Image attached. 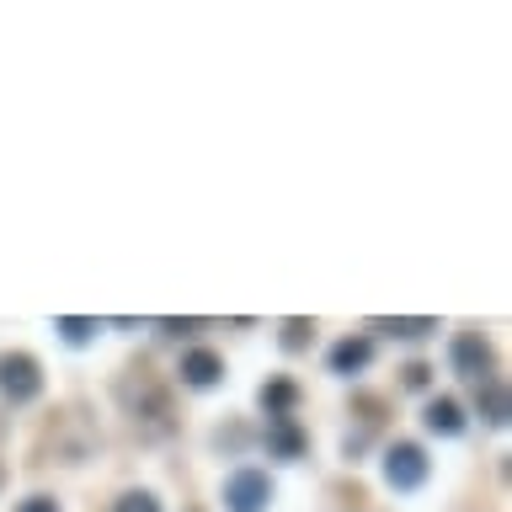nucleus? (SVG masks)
<instances>
[{
	"mask_svg": "<svg viewBox=\"0 0 512 512\" xmlns=\"http://www.w3.org/2000/svg\"><path fill=\"white\" fill-rule=\"evenodd\" d=\"M118 400H123L128 422H134L144 438H171V432H176L171 390L160 379H150L144 368H128V374L118 379Z\"/></svg>",
	"mask_w": 512,
	"mask_h": 512,
	"instance_id": "f257e3e1",
	"label": "nucleus"
},
{
	"mask_svg": "<svg viewBox=\"0 0 512 512\" xmlns=\"http://www.w3.org/2000/svg\"><path fill=\"white\" fill-rule=\"evenodd\" d=\"M427 475H432V459H427L422 443L400 438V443L384 448V486H390V491H422Z\"/></svg>",
	"mask_w": 512,
	"mask_h": 512,
	"instance_id": "f03ea898",
	"label": "nucleus"
},
{
	"mask_svg": "<svg viewBox=\"0 0 512 512\" xmlns=\"http://www.w3.org/2000/svg\"><path fill=\"white\" fill-rule=\"evenodd\" d=\"M0 390H6L11 406H32L43 395V363L32 352H6L0 358Z\"/></svg>",
	"mask_w": 512,
	"mask_h": 512,
	"instance_id": "7ed1b4c3",
	"label": "nucleus"
},
{
	"mask_svg": "<svg viewBox=\"0 0 512 512\" xmlns=\"http://www.w3.org/2000/svg\"><path fill=\"white\" fill-rule=\"evenodd\" d=\"M224 507L230 512H267L272 507V475L256 470V464H240V470L224 480Z\"/></svg>",
	"mask_w": 512,
	"mask_h": 512,
	"instance_id": "20e7f679",
	"label": "nucleus"
},
{
	"mask_svg": "<svg viewBox=\"0 0 512 512\" xmlns=\"http://www.w3.org/2000/svg\"><path fill=\"white\" fill-rule=\"evenodd\" d=\"M448 363H454L459 379L486 384V379H491V342H486L480 331H459L454 347H448Z\"/></svg>",
	"mask_w": 512,
	"mask_h": 512,
	"instance_id": "39448f33",
	"label": "nucleus"
},
{
	"mask_svg": "<svg viewBox=\"0 0 512 512\" xmlns=\"http://www.w3.org/2000/svg\"><path fill=\"white\" fill-rule=\"evenodd\" d=\"M176 374H182V384L187 390H219V379H224V358L219 352H208V347H192V352H182V368H176Z\"/></svg>",
	"mask_w": 512,
	"mask_h": 512,
	"instance_id": "423d86ee",
	"label": "nucleus"
},
{
	"mask_svg": "<svg viewBox=\"0 0 512 512\" xmlns=\"http://www.w3.org/2000/svg\"><path fill=\"white\" fill-rule=\"evenodd\" d=\"M368 363H374V342H368V336H342V342L326 352V368H331V374H342V379L363 374Z\"/></svg>",
	"mask_w": 512,
	"mask_h": 512,
	"instance_id": "0eeeda50",
	"label": "nucleus"
},
{
	"mask_svg": "<svg viewBox=\"0 0 512 512\" xmlns=\"http://www.w3.org/2000/svg\"><path fill=\"white\" fill-rule=\"evenodd\" d=\"M262 443H267L272 459H304V448H310V432H304L294 416H283V422H267Z\"/></svg>",
	"mask_w": 512,
	"mask_h": 512,
	"instance_id": "6e6552de",
	"label": "nucleus"
},
{
	"mask_svg": "<svg viewBox=\"0 0 512 512\" xmlns=\"http://www.w3.org/2000/svg\"><path fill=\"white\" fill-rule=\"evenodd\" d=\"M422 427L432 432V438H459L464 432V406L454 395H432L422 406Z\"/></svg>",
	"mask_w": 512,
	"mask_h": 512,
	"instance_id": "1a4fd4ad",
	"label": "nucleus"
},
{
	"mask_svg": "<svg viewBox=\"0 0 512 512\" xmlns=\"http://www.w3.org/2000/svg\"><path fill=\"white\" fill-rule=\"evenodd\" d=\"M475 416L486 427H507V416H512V400H507V384L502 379H486V384H475Z\"/></svg>",
	"mask_w": 512,
	"mask_h": 512,
	"instance_id": "9d476101",
	"label": "nucleus"
},
{
	"mask_svg": "<svg viewBox=\"0 0 512 512\" xmlns=\"http://www.w3.org/2000/svg\"><path fill=\"white\" fill-rule=\"evenodd\" d=\"M256 400H262L267 422H283V416H294V406H299V384L294 379H267L262 390H256Z\"/></svg>",
	"mask_w": 512,
	"mask_h": 512,
	"instance_id": "9b49d317",
	"label": "nucleus"
},
{
	"mask_svg": "<svg viewBox=\"0 0 512 512\" xmlns=\"http://www.w3.org/2000/svg\"><path fill=\"white\" fill-rule=\"evenodd\" d=\"M368 326H374V331H384V336H395V342H422V336H432V331H438V320H432V315H400V320H368Z\"/></svg>",
	"mask_w": 512,
	"mask_h": 512,
	"instance_id": "f8f14e48",
	"label": "nucleus"
},
{
	"mask_svg": "<svg viewBox=\"0 0 512 512\" xmlns=\"http://www.w3.org/2000/svg\"><path fill=\"white\" fill-rule=\"evenodd\" d=\"M54 331H59V342H64V347H86V342H96L102 320H91V315H59V320H54Z\"/></svg>",
	"mask_w": 512,
	"mask_h": 512,
	"instance_id": "ddd939ff",
	"label": "nucleus"
},
{
	"mask_svg": "<svg viewBox=\"0 0 512 512\" xmlns=\"http://www.w3.org/2000/svg\"><path fill=\"white\" fill-rule=\"evenodd\" d=\"M310 342H315V320H304V315L283 320V336H278V347H283V352H304Z\"/></svg>",
	"mask_w": 512,
	"mask_h": 512,
	"instance_id": "4468645a",
	"label": "nucleus"
},
{
	"mask_svg": "<svg viewBox=\"0 0 512 512\" xmlns=\"http://www.w3.org/2000/svg\"><path fill=\"white\" fill-rule=\"evenodd\" d=\"M112 512H160V496L155 491H123L112 502Z\"/></svg>",
	"mask_w": 512,
	"mask_h": 512,
	"instance_id": "2eb2a0df",
	"label": "nucleus"
},
{
	"mask_svg": "<svg viewBox=\"0 0 512 512\" xmlns=\"http://www.w3.org/2000/svg\"><path fill=\"white\" fill-rule=\"evenodd\" d=\"M400 379H406V390H427L432 368H427V363H406V368H400Z\"/></svg>",
	"mask_w": 512,
	"mask_h": 512,
	"instance_id": "dca6fc26",
	"label": "nucleus"
},
{
	"mask_svg": "<svg viewBox=\"0 0 512 512\" xmlns=\"http://www.w3.org/2000/svg\"><path fill=\"white\" fill-rule=\"evenodd\" d=\"M160 331L166 336H192V331H203V320H160Z\"/></svg>",
	"mask_w": 512,
	"mask_h": 512,
	"instance_id": "f3484780",
	"label": "nucleus"
},
{
	"mask_svg": "<svg viewBox=\"0 0 512 512\" xmlns=\"http://www.w3.org/2000/svg\"><path fill=\"white\" fill-rule=\"evenodd\" d=\"M16 512H59V502H54V496H27Z\"/></svg>",
	"mask_w": 512,
	"mask_h": 512,
	"instance_id": "a211bd4d",
	"label": "nucleus"
},
{
	"mask_svg": "<svg viewBox=\"0 0 512 512\" xmlns=\"http://www.w3.org/2000/svg\"><path fill=\"white\" fill-rule=\"evenodd\" d=\"M0 480H6V475H0Z\"/></svg>",
	"mask_w": 512,
	"mask_h": 512,
	"instance_id": "6ab92c4d",
	"label": "nucleus"
}]
</instances>
